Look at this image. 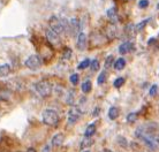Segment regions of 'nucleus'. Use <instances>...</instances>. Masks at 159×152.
<instances>
[{
	"mask_svg": "<svg viewBox=\"0 0 159 152\" xmlns=\"http://www.w3.org/2000/svg\"><path fill=\"white\" fill-rule=\"evenodd\" d=\"M100 112V108L99 107H96L95 110H93V113H92V116H97L98 114H99Z\"/></svg>",
	"mask_w": 159,
	"mask_h": 152,
	"instance_id": "31",
	"label": "nucleus"
},
{
	"mask_svg": "<svg viewBox=\"0 0 159 152\" xmlns=\"http://www.w3.org/2000/svg\"><path fill=\"white\" fill-rule=\"evenodd\" d=\"M83 152H90V151H88V150H85V151H83Z\"/></svg>",
	"mask_w": 159,
	"mask_h": 152,
	"instance_id": "35",
	"label": "nucleus"
},
{
	"mask_svg": "<svg viewBox=\"0 0 159 152\" xmlns=\"http://www.w3.org/2000/svg\"><path fill=\"white\" fill-rule=\"evenodd\" d=\"M42 118H43V122L48 126L54 127L59 123V115L54 110H50V108L45 110L42 114Z\"/></svg>",
	"mask_w": 159,
	"mask_h": 152,
	"instance_id": "1",
	"label": "nucleus"
},
{
	"mask_svg": "<svg viewBox=\"0 0 159 152\" xmlns=\"http://www.w3.org/2000/svg\"><path fill=\"white\" fill-rule=\"evenodd\" d=\"M46 40H48V43L51 46H56V45H59L60 44V39H59V35L56 34L54 31H52L51 29L50 30H46Z\"/></svg>",
	"mask_w": 159,
	"mask_h": 152,
	"instance_id": "6",
	"label": "nucleus"
},
{
	"mask_svg": "<svg viewBox=\"0 0 159 152\" xmlns=\"http://www.w3.org/2000/svg\"><path fill=\"white\" fill-rule=\"evenodd\" d=\"M158 36H159V35H158Z\"/></svg>",
	"mask_w": 159,
	"mask_h": 152,
	"instance_id": "37",
	"label": "nucleus"
},
{
	"mask_svg": "<svg viewBox=\"0 0 159 152\" xmlns=\"http://www.w3.org/2000/svg\"><path fill=\"white\" fill-rule=\"evenodd\" d=\"M82 115V111L77 106H72L68 111V122L69 123H75Z\"/></svg>",
	"mask_w": 159,
	"mask_h": 152,
	"instance_id": "5",
	"label": "nucleus"
},
{
	"mask_svg": "<svg viewBox=\"0 0 159 152\" xmlns=\"http://www.w3.org/2000/svg\"><path fill=\"white\" fill-rule=\"evenodd\" d=\"M72 56V50L69 47H65L64 48V52H62V58L65 59H69Z\"/></svg>",
	"mask_w": 159,
	"mask_h": 152,
	"instance_id": "25",
	"label": "nucleus"
},
{
	"mask_svg": "<svg viewBox=\"0 0 159 152\" xmlns=\"http://www.w3.org/2000/svg\"><path fill=\"white\" fill-rule=\"evenodd\" d=\"M137 119H139V113H136V112L129 113V114L127 115V122H129V123L136 122Z\"/></svg>",
	"mask_w": 159,
	"mask_h": 152,
	"instance_id": "19",
	"label": "nucleus"
},
{
	"mask_svg": "<svg viewBox=\"0 0 159 152\" xmlns=\"http://www.w3.org/2000/svg\"><path fill=\"white\" fill-rule=\"evenodd\" d=\"M123 83H125V78H123V77H119V78H116V80L114 81L113 85H114L116 88H121L123 85Z\"/></svg>",
	"mask_w": 159,
	"mask_h": 152,
	"instance_id": "26",
	"label": "nucleus"
},
{
	"mask_svg": "<svg viewBox=\"0 0 159 152\" xmlns=\"http://www.w3.org/2000/svg\"><path fill=\"white\" fill-rule=\"evenodd\" d=\"M148 5H149V0H139V8H147Z\"/></svg>",
	"mask_w": 159,
	"mask_h": 152,
	"instance_id": "30",
	"label": "nucleus"
},
{
	"mask_svg": "<svg viewBox=\"0 0 159 152\" xmlns=\"http://www.w3.org/2000/svg\"><path fill=\"white\" fill-rule=\"evenodd\" d=\"M157 91H158V87L155 84V85H152L151 88H150V90H149V95H150V96H156Z\"/></svg>",
	"mask_w": 159,
	"mask_h": 152,
	"instance_id": "29",
	"label": "nucleus"
},
{
	"mask_svg": "<svg viewBox=\"0 0 159 152\" xmlns=\"http://www.w3.org/2000/svg\"><path fill=\"white\" fill-rule=\"evenodd\" d=\"M107 17L112 22H114L116 20V17H118V13H116V7H111L110 9L107 11Z\"/></svg>",
	"mask_w": 159,
	"mask_h": 152,
	"instance_id": "13",
	"label": "nucleus"
},
{
	"mask_svg": "<svg viewBox=\"0 0 159 152\" xmlns=\"http://www.w3.org/2000/svg\"><path fill=\"white\" fill-rule=\"evenodd\" d=\"M103 152H112V151H111V150H108V149H104Z\"/></svg>",
	"mask_w": 159,
	"mask_h": 152,
	"instance_id": "34",
	"label": "nucleus"
},
{
	"mask_svg": "<svg viewBox=\"0 0 159 152\" xmlns=\"http://www.w3.org/2000/svg\"><path fill=\"white\" fill-rule=\"evenodd\" d=\"M48 24H50V28H51L52 31H54L58 35H60V34H62L65 31L62 22H61V20L58 16H51L50 20H48Z\"/></svg>",
	"mask_w": 159,
	"mask_h": 152,
	"instance_id": "3",
	"label": "nucleus"
},
{
	"mask_svg": "<svg viewBox=\"0 0 159 152\" xmlns=\"http://www.w3.org/2000/svg\"><path fill=\"white\" fill-rule=\"evenodd\" d=\"M76 46L80 51H83L87 47V36L83 32H80L77 36V42H76Z\"/></svg>",
	"mask_w": 159,
	"mask_h": 152,
	"instance_id": "7",
	"label": "nucleus"
},
{
	"mask_svg": "<svg viewBox=\"0 0 159 152\" xmlns=\"http://www.w3.org/2000/svg\"><path fill=\"white\" fill-rule=\"evenodd\" d=\"M131 47H133V45H131V43H129V42L122 43L119 47L120 54H127V53H129L131 51Z\"/></svg>",
	"mask_w": 159,
	"mask_h": 152,
	"instance_id": "10",
	"label": "nucleus"
},
{
	"mask_svg": "<svg viewBox=\"0 0 159 152\" xmlns=\"http://www.w3.org/2000/svg\"><path fill=\"white\" fill-rule=\"evenodd\" d=\"M64 140H65L64 134H57V135H54V137L52 138V145H53V148H59L60 145L64 143Z\"/></svg>",
	"mask_w": 159,
	"mask_h": 152,
	"instance_id": "9",
	"label": "nucleus"
},
{
	"mask_svg": "<svg viewBox=\"0 0 159 152\" xmlns=\"http://www.w3.org/2000/svg\"><path fill=\"white\" fill-rule=\"evenodd\" d=\"M116 142H118V144L120 145V146H122V148H127V140H126V137L123 136H118L116 137Z\"/></svg>",
	"mask_w": 159,
	"mask_h": 152,
	"instance_id": "20",
	"label": "nucleus"
},
{
	"mask_svg": "<svg viewBox=\"0 0 159 152\" xmlns=\"http://www.w3.org/2000/svg\"><path fill=\"white\" fill-rule=\"evenodd\" d=\"M70 82H72V84H74V85H76V84L79 83V81H80V76L77 75V74H73L72 76H70Z\"/></svg>",
	"mask_w": 159,
	"mask_h": 152,
	"instance_id": "28",
	"label": "nucleus"
},
{
	"mask_svg": "<svg viewBox=\"0 0 159 152\" xmlns=\"http://www.w3.org/2000/svg\"><path fill=\"white\" fill-rule=\"evenodd\" d=\"M90 68H91L92 72H97L98 69H99V61L97 60H92L91 62H90Z\"/></svg>",
	"mask_w": 159,
	"mask_h": 152,
	"instance_id": "23",
	"label": "nucleus"
},
{
	"mask_svg": "<svg viewBox=\"0 0 159 152\" xmlns=\"http://www.w3.org/2000/svg\"><path fill=\"white\" fill-rule=\"evenodd\" d=\"M36 90L42 97H48L52 92V85L48 81H40L36 84Z\"/></svg>",
	"mask_w": 159,
	"mask_h": 152,
	"instance_id": "2",
	"label": "nucleus"
},
{
	"mask_svg": "<svg viewBox=\"0 0 159 152\" xmlns=\"http://www.w3.org/2000/svg\"><path fill=\"white\" fill-rule=\"evenodd\" d=\"M27 152H36V150H35L34 148H30V149H28V150H27Z\"/></svg>",
	"mask_w": 159,
	"mask_h": 152,
	"instance_id": "33",
	"label": "nucleus"
},
{
	"mask_svg": "<svg viewBox=\"0 0 159 152\" xmlns=\"http://www.w3.org/2000/svg\"><path fill=\"white\" fill-rule=\"evenodd\" d=\"M153 43H155V38H151V39L148 42V44H149V45H150V44H153Z\"/></svg>",
	"mask_w": 159,
	"mask_h": 152,
	"instance_id": "32",
	"label": "nucleus"
},
{
	"mask_svg": "<svg viewBox=\"0 0 159 152\" xmlns=\"http://www.w3.org/2000/svg\"><path fill=\"white\" fill-rule=\"evenodd\" d=\"M90 62H91V61L89 60V59H84V60L79 65V69L82 70V69H85V68H88V67H90Z\"/></svg>",
	"mask_w": 159,
	"mask_h": 152,
	"instance_id": "24",
	"label": "nucleus"
},
{
	"mask_svg": "<svg viewBox=\"0 0 159 152\" xmlns=\"http://www.w3.org/2000/svg\"><path fill=\"white\" fill-rule=\"evenodd\" d=\"M125 66H126V60L123 59V58H120L118 60L116 61V64H114V68L116 70H121V69L125 68Z\"/></svg>",
	"mask_w": 159,
	"mask_h": 152,
	"instance_id": "16",
	"label": "nucleus"
},
{
	"mask_svg": "<svg viewBox=\"0 0 159 152\" xmlns=\"http://www.w3.org/2000/svg\"><path fill=\"white\" fill-rule=\"evenodd\" d=\"M91 88H92V83L90 81H85L83 82L82 84V92L83 93H89V92L91 91Z\"/></svg>",
	"mask_w": 159,
	"mask_h": 152,
	"instance_id": "17",
	"label": "nucleus"
},
{
	"mask_svg": "<svg viewBox=\"0 0 159 152\" xmlns=\"http://www.w3.org/2000/svg\"><path fill=\"white\" fill-rule=\"evenodd\" d=\"M69 29H70V32H72L73 35H76V34H79L80 31V22L77 19H72V20L69 21Z\"/></svg>",
	"mask_w": 159,
	"mask_h": 152,
	"instance_id": "8",
	"label": "nucleus"
},
{
	"mask_svg": "<svg viewBox=\"0 0 159 152\" xmlns=\"http://www.w3.org/2000/svg\"><path fill=\"white\" fill-rule=\"evenodd\" d=\"M92 144H93V141L91 140V137H85V140L82 141V143H81V148H88V146H90Z\"/></svg>",
	"mask_w": 159,
	"mask_h": 152,
	"instance_id": "21",
	"label": "nucleus"
},
{
	"mask_svg": "<svg viewBox=\"0 0 159 152\" xmlns=\"http://www.w3.org/2000/svg\"><path fill=\"white\" fill-rule=\"evenodd\" d=\"M11 72H12V68L8 64L0 65V77H6L11 74Z\"/></svg>",
	"mask_w": 159,
	"mask_h": 152,
	"instance_id": "11",
	"label": "nucleus"
},
{
	"mask_svg": "<svg viewBox=\"0 0 159 152\" xmlns=\"http://www.w3.org/2000/svg\"><path fill=\"white\" fill-rule=\"evenodd\" d=\"M113 61H114V56H108L106 58V61H105V67H106V69L113 67Z\"/></svg>",
	"mask_w": 159,
	"mask_h": 152,
	"instance_id": "22",
	"label": "nucleus"
},
{
	"mask_svg": "<svg viewBox=\"0 0 159 152\" xmlns=\"http://www.w3.org/2000/svg\"><path fill=\"white\" fill-rule=\"evenodd\" d=\"M157 8H159V4H158V5H157Z\"/></svg>",
	"mask_w": 159,
	"mask_h": 152,
	"instance_id": "36",
	"label": "nucleus"
},
{
	"mask_svg": "<svg viewBox=\"0 0 159 152\" xmlns=\"http://www.w3.org/2000/svg\"><path fill=\"white\" fill-rule=\"evenodd\" d=\"M107 80V72L106 70H103L100 73L99 76H98V80H97V83L98 84H104Z\"/></svg>",
	"mask_w": 159,
	"mask_h": 152,
	"instance_id": "18",
	"label": "nucleus"
},
{
	"mask_svg": "<svg viewBox=\"0 0 159 152\" xmlns=\"http://www.w3.org/2000/svg\"><path fill=\"white\" fill-rule=\"evenodd\" d=\"M25 67L31 70H37V69L40 68L42 66V58L39 56H30L25 60Z\"/></svg>",
	"mask_w": 159,
	"mask_h": 152,
	"instance_id": "4",
	"label": "nucleus"
},
{
	"mask_svg": "<svg viewBox=\"0 0 159 152\" xmlns=\"http://www.w3.org/2000/svg\"><path fill=\"white\" fill-rule=\"evenodd\" d=\"M119 114H120L119 108L116 107V106H112V107L108 110V118H110L111 120H116V119H118Z\"/></svg>",
	"mask_w": 159,
	"mask_h": 152,
	"instance_id": "12",
	"label": "nucleus"
},
{
	"mask_svg": "<svg viewBox=\"0 0 159 152\" xmlns=\"http://www.w3.org/2000/svg\"><path fill=\"white\" fill-rule=\"evenodd\" d=\"M106 29H107V30H106V34H107L108 38H114V37H116V25H113V24H108Z\"/></svg>",
	"mask_w": 159,
	"mask_h": 152,
	"instance_id": "14",
	"label": "nucleus"
},
{
	"mask_svg": "<svg viewBox=\"0 0 159 152\" xmlns=\"http://www.w3.org/2000/svg\"><path fill=\"white\" fill-rule=\"evenodd\" d=\"M96 132V126L95 124H89L85 129V132H84V136L85 137H91L93 134Z\"/></svg>",
	"mask_w": 159,
	"mask_h": 152,
	"instance_id": "15",
	"label": "nucleus"
},
{
	"mask_svg": "<svg viewBox=\"0 0 159 152\" xmlns=\"http://www.w3.org/2000/svg\"><path fill=\"white\" fill-rule=\"evenodd\" d=\"M149 21H150V20H144L142 23L137 24V25H136V31H142V30L144 29V27L147 25V23L149 22Z\"/></svg>",
	"mask_w": 159,
	"mask_h": 152,
	"instance_id": "27",
	"label": "nucleus"
}]
</instances>
